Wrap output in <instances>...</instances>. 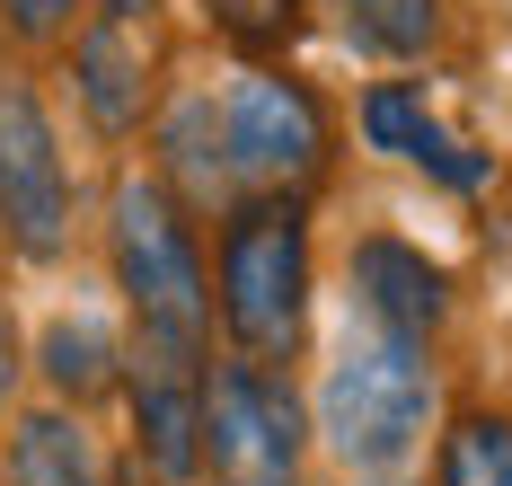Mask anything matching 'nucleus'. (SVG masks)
Returning a JSON list of instances; mask_svg holds the SVG:
<instances>
[{"instance_id":"nucleus-1","label":"nucleus","mask_w":512,"mask_h":486,"mask_svg":"<svg viewBox=\"0 0 512 486\" xmlns=\"http://www.w3.org/2000/svg\"><path fill=\"white\" fill-rule=\"evenodd\" d=\"M433 398H442V380H433L424 336H398V327L362 319V327H345V345H336V363H327L318 433H327V451H336L345 469L389 478V469L415 460V442L433 425Z\"/></svg>"},{"instance_id":"nucleus-2","label":"nucleus","mask_w":512,"mask_h":486,"mask_svg":"<svg viewBox=\"0 0 512 486\" xmlns=\"http://www.w3.org/2000/svg\"><path fill=\"white\" fill-rule=\"evenodd\" d=\"M221 327L248 363H292L309 327V213L301 195H256L221 221V266H212Z\"/></svg>"},{"instance_id":"nucleus-3","label":"nucleus","mask_w":512,"mask_h":486,"mask_svg":"<svg viewBox=\"0 0 512 486\" xmlns=\"http://www.w3.org/2000/svg\"><path fill=\"white\" fill-rule=\"evenodd\" d=\"M115 283L133 301V345H168V354H204L212 327V274L195 248V221L186 204L159 186V177H124L115 186Z\"/></svg>"},{"instance_id":"nucleus-4","label":"nucleus","mask_w":512,"mask_h":486,"mask_svg":"<svg viewBox=\"0 0 512 486\" xmlns=\"http://www.w3.org/2000/svg\"><path fill=\"white\" fill-rule=\"evenodd\" d=\"M204 478L212 486H301V398L265 363H212L204 372Z\"/></svg>"},{"instance_id":"nucleus-5","label":"nucleus","mask_w":512,"mask_h":486,"mask_svg":"<svg viewBox=\"0 0 512 486\" xmlns=\"http://www.w3.org/2000/svg\"><path fill=\"white\" fill-rule=\"evenodd\" d=\"M327 107H318V89L292 80V71H239L230 89H221V160L248 177L256 195H301L318 186V168H327Z\"/></svg>"},{"instance_id":"nucleus-6","label":"nucleus","mask_w":512,"mask_h":486,"mask_svg":"<svg viewBox=\"0 0 512 486\" xmlns=\"http://www.w3.org/2000/svg\"><path fill=\"white\" fill-rule=\"evenodd\" d=\"M0 230H9L18 257L71 248V168H62L45 98L18 71H0Z\"/></svg>"},{"instance_id":"nucleus-7","label":"nucleus","mask_w":512,"mask_h":486,"mask_svg":"<svg viewBox=\"0 0 512 486\" xmlns=\"http://www.w3.org/2000/svg\"><path fill=\"white\" fill-rule=\"evenodd\" d=\"M71 89H80V107H89V124H98L106 142L142 133V115H151V45H142V18H98V27L71 36Z\"/></svg>"},{"instance_id":"nucleus-8","label":"nucleus","mask_w":512,"mask_h":486,"mask_svg":"<svg viewBox=\"0 0 512 486\" xmlns=\"http://www.w3.org/2000/svg\"><path fill=\"white\" fill-rule=\"evenodd\" d=\"M354 301H362V319L433 345L442 319H451V274L407 239H354Z\"/></svg>"},{"instance_id":"nucleus-9","label":"nucleus","mask_w":512,"mask_h":486,"mask_svg":"<svg viewBox=\"0 0 512 486\" xmlns=\"http://www.w3.org/2000/svg\"><path fill=\"white\" fill-rule=\"evenodd\" d=\"M362 133H371V151L424 168V177H442V186H460V195L486 186V160H477L468 142L442 133V115L424 107V89H415V80H380V89H362Z\"/></svg>"},{"instance_id":"nucleus-10","label":"nucleus","mask_w":512,"mask_h":486,"mask_svg":"<svg viewBox=\"0 0 512 486\" xmlns=\"http://www.w3.org/2000/svg\"><path fill=\"white\" fill-rule=\"evenodd\" d=\"M36 363H45L53 398H71V407L124 389V345H115V327H98V319H53L45 345H36Z\"/></svg>"},{"instance_id":"nucleus-11","label":"nucleus","mask_w":512,"mask_h":486,"mask_svg":"<svg viewBox=\"0 0 512 486\" xmlns=\"http://www.w3.org/2000/svg\"><path fill=\"white\" fill-rule=\"evenodd\" d=\"M9 486H106V469L71 416H27L9 433Z\"/></svg>"},{"instance_id":"nucleus-12","label":"nucleus","mask_w":512,"mask_h":486,"mask_svg":"<svg viewBox=\"0 0 512 486\" xmlns=\"http://www.w3.org/2000/svg\"><path fill=\"white\" fill-rule=\"evenodd\" d=\"M336 27H345V45H362V54L407 62V54H424L442 36V0H336Z\"/></svg>"},{"instance_id":"nucleus-13","label":"nucleus","mask_w":512,"mask_h":486,"mask_svg":"<svg viewBox=\"0 0 512 486\" xmlns=\"http://www.w3.org/2000/svg\"><path fill=\"white\" fill-rule=\"evenodd\" d=\"M433 486H512V416L504 407H468L460 425L442 433Z\"/></svg>"},{"instance_id":"nucleus-14","label":"nucleus","mask_w":512,"mask_h":486,"mask_svg":"<svg viewBox=\"0 0 512 486\" xmlns=\"http://www.w3.org/2000/svg\"><path fill=\"white\" fill-rule=\"evenodd\" d=\"M204 18L248 54H274V45L301 36V0H204Z\"/></svg>"},{"instance_id":"nucleus-15","label":"nucleus","mask_w":512,"mask_h":486,"mask_svg":"<svg viewBox=\"0 0 512 486\" xmlns=\"http://www.w3.org/2000/svg\"><path fill=\"white\" fill-rule=\"evenodd\" d=\"M71 18H80V0H0V27H9L18 45H62Z\"/></svg>"},{"instance_id":"nucleus-16","label":"nucleus","mask_w":512,"mask_h":486,"mask_svg":"<svg viewBox=\"0 0 512 486\" xmlns=\"http://www.w3.org/2000/svg\"><path fill=\"white\" fill-rule=\"evenodd\" d=\"M18 363H27V354H18V319H9V301H0V398L18 389Z\"/></svg>"},{"instance_id":"nucleus-17","label":"nucleus","mask_w":512,"mask_h":486,"mask_svg":"<svg viewBox=\"0 0 512 486\" xmlns=\"http://www.w3.org/2000/svg\"><path fill=\"white\" fill-rule=\"evenodd\" d=\"M159 0H106V18H151Z\"/></svg>"}]
</instances>
